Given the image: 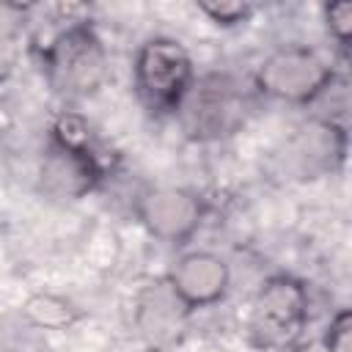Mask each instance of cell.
Masks as SVG:
<instances>
[{"label": "cell", "instance_id": "6da1fadb", "mask_svg": "<svg viewBox=\"0 0 352 352\" xmlns=\"http://www.w3.org/2000/svg\"><path fill=\"white\" fill-rule=\"evenodd\" d=\"M107 176V165L94 143L91 124L74 110H63L50 132L38 168L41 190L58 201H80L91 195Z\"/></svg>", "mask_w": 352, "mask_h": 352}, {"label": "cell", "instance_id": "7a4b0ae2", "mask_svg": "<svg viewBox=\"0 0 352 352\" xmlns=\"http://www.w3.org/2000/svg\"><path fill=\"white\" fill-rule=\"evenodd\" d=\"M38 60L52 94L66 102H80L99 94L110 72L107 47L88 16L66 19V25L55 30L38 50Z\"/></svg>", "mask_w": 352, "mask_h": 352}, {"label": "cell", "instance_id": "3957f363", "mask_svg": "<svg viewBox=\"0 0 352 352\" xmlns=\"http://www.w3.org/2000/svg\"><path fill=\"white\" fill-rule=\"evenodd\" d=\"M311 297L305 280L292 272H275L261 280L250 300L245 319V338L258 352H292L300 346L308 319Z\"/></svg>", "mask_w": 352, "mask_h": 352}, {"label": "cell", "instance_id": "277c9868", "mask_svg": "<svg viewBox=\"0 0 352 352\" xmlns=\"http://www.w3.org/2000/svg\"><path fill=\"white\" fill-rule=\"evenodd\" d=\"M250 107L253 91L245 88L239 77L228 72H206L195 77L173 118L179 121L184 138L195 143H212L239 132Z\"/></svg>", "mask_w": 352, "mask_h": 352}, {"label": "cell", "instance_id": "5b68a950", "mask_svg": "<svg viewBox=\"0 0 352 352\" xmlns=\"http://www.w3.org/2000/svg\"><path fill=\"white\" fill-rule=\"evenodd\" d=\"M198 72L190 50L170 36L146 38L132 60V88L140 107L154 118L176 116Z\"/></svg>", "mask_w": 352, "mask_h": 352}, {"label": "cell", "instance_id": "8992f818", "mask_svg": "<svg viewBox=\"0 0 352 352\" xmlns=\"http://www.w3.org/2000/svg\"><path fill=\"white\" fill-rule=\"evenodd\" d=\"M338 80L336 66L308 44L272 50L253 74V91L286 104H316Z\"/></svg>", "mask_w": 352, "mask_h": 352}, {"label": "cell", "instance_id": "52a82bcc", "mask_svg": "<svg viewBox=\"0 0 352 352\" xmlns=\"http://www.w3.org/2000/svg\"><path fill=\"white\" fill-rule=\"evenodd\" d=\"M349 154V132L341 121L314 116L302 121L283 143L278 160L292 182H316L344 168Z\"/></svg>", "mask_w": 352, "mask_h": 352}, {"label": "cell", "instance_id": "ba28073f", "mask_svg": "<svg viewBox=\"0 0 352 352\" xmlns=\"http://www.w3.org/2000/svg\"><path fill=\"white\" fill-rule=\"evenodd\" d=\"M206 201L190 187H146L135 198V217L162 245L182 248L187 245L206 217Z\"/></svg>", "mask_w": 352, "mask_h": 352}, {"label": "cell", "instance_id": "9c48e42d", "mask_svg": "<svg viewBox=\"0 0 352 352\" xmlns=\"http://www.w3.org/2000/svg\"><path fill=\"white\" fill-rule=\"evenodd\" d=\"M165 283L192 314L226 300L231 289V270L226 258L212 250H190L173 261L165 275Z\"/></svg>", "mask_w": 352, "mask_h": 352}, {"label": "cell", "instance_id": "30bf717a", "mask_svg": "<svg viewBox=\"0 0 352 352\" xmlns=\"http://www.w3.org/2000/svg\"><path fill=\"white\" fill-rule=\"evenodd\" d=\"M190 319V311L182 305V300L170 292V286L162 280L148 283L135 302V330L151 349L170 346Z\"/></svg>", "mask_w": 352, "mask_h": 352}, {"label": "cell", "instance_id": "8fae6325", "mask_svg": "<svg viewBox=\"0 0 352 352\" xmlns=\"http://www.w3.org/2000/svg\"><path fill=\"white\" fill-rule=\"evenodd\" d=\"M22 319L38 330H66L80 319V311L55 292H36L22 302Z\"/></svg>", "mask_w": 352, "mask_h": 352}, {"label": "cell", "instance_id": "7c38bea8", "mask_svg": "<svg viewBox=\"0 0 352 352\" xmlns=\"http://www.w3.org/2000/svg\"><path fill=\"white\" fill-rule=\"evenodd\" d=\"M212 25L223 28V30H231V28H239L245 22H250V16L256 14V6L245 3V0H201L195 6Z\"/></svg>", "mask_w": 352, "mask_h": 352}, {"label": "cell", "instance_id": "4fadbf2b", "mask_svg": "<svg viewBox=\"0 0 352 352\" xmlns=\"http://www.w3.org/2000/svg\"><path fill=\"white\" fill-rule=\"evenodd\" d=\"M322 19H324V28H327L330 38L336 41V47L346 55L349 52V38H352V3L341 0V3L322 6Z\"/></svg>", "mask_w": 352, "mask_h": 352}, {"label": "cell", "instance_id": "5bb4252c", "mask_svg": "<svg viewBox=\"0 0 352 352\" xmlns=\"http://www.w3.org/2000/svg\"><path fill=\"white\" fill-rule=\"evenodd\" d=\"M349 336H352V314L349 308H338L330 316V324L324 330V352H349Z\"/></svg>", "mask_w": 352, "mask_h": 352}, {"label": "cell", "instance_id": "9a60e30c", "mask_svg": "<svg viewBox=\"0 0 352 352\" xmlns=\"http://www.w3.org/2000/svg\"><path fill=\"white\" fill-rule=\"evenodd\" d=\"M16 69V36L8 25H0V85L11 80Z\"/></svg>", "mask_w": 352, "mask_h": 352}]
</instances>
